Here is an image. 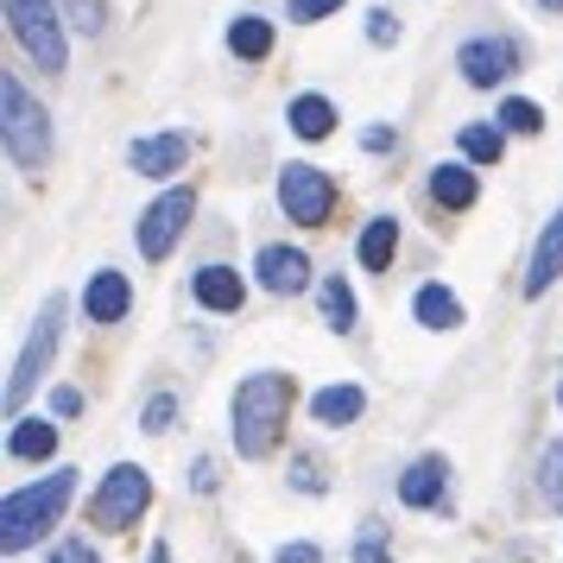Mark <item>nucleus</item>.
<instances>
[{"mask_svg": "<svg viewBox=\"0 0 563 563\" xmlns=\"http://www.w3.org/2000/svg\"><path fill=\"white\" fill-rule=\"evenodd\" d=\"M70 494H77V475H70V468H57V475H45V482H32V487H13L7 507H0V551L38 544V538L64 519Z\"/></svg>", "mask_w": 563, "mask_h": 563, "instance_id": "nucleus-2", "label": "nucleus"}, {"mask_svg": "<svg viewBox=\"0 0 563 563\" xmlns=\"http://www.w3.org/2000/svg\"><path fill=\"white\" fill-rule=\"evenodd\" d=\"M133 305V285L128 273H114V266H102V273H89V285H82V310H89V323H121Z\"/></svg>", "mask_w": 563, "mask_h": 563, "instance_id": "nucleus-11", "label": "nucleus"}, {"mask_svg": "<svg viewBox=\"0 0 563 563\" xmlns=\"http://www.w3.org/2000/svg\"><path fill=\"white\" fill-rule=\"evenodd\" d=\"M254 273H260V285H266L273 298H291V291L310 285V260L298 254V247H260Z\"/></svg>", "mask_w": 563, "mask_h": 563, "instance_id": "nucleus-12", "label": "nucleus"}, {"mask_svg": "<svg viewBox=\"0 0 563 563\" xmlns=\"http://www.w3.org/2000/svg\"><path fill=\"white\" fill-rule=\"evenodd\" d=\"M558 279H563V209L538 234L532 266H526V298H544V285H558Z\"/></svg>", "mask_w": 563, "mask_h": 563, "instance_id": "nucleus-13", "label": "nucleus"}, {"mask_svg": "<svg viewBox=\"0 0 563 563\" xmlns=\"http://www.w3.org/2000/svg\"><path fill=\"white\" fill-rule=\"evenodd\" d=\"M456 70L475 82V89H494V82H507L512 70H519V45H512V38H494V32H487V38H468L456 52Z\"/></svg>", "mask_w": 563, "mask_h": 563, "instance_id": "nucleus-9", "label": "nucleus"}, {"mask_svg": "<svg viewBox=\"0 0 563 563\" xmlns=\"http://www.w3.org/2000/svg\"><path fill=\"white\" fill-rule=\"evenodd\" d=\"M558 406H563V386H558Z\"/></svg>", "mask_w": 563, "mask_h": 563, "instance_id": "nucleus-40", "label": "nucleus"}, {"mask_svg": "<svg viewBox=\"0 0 563 563\" xmlns=\"http://www.w3.org/2000/svg\"><path fill=\"white\" fill-rule=\"evenodd\" d=\"M355 563H393V558H386V526H380V519H361Z\"/></svg>", "mask_w": 563, "mask_h": 563, "instance_id": "nucleus-27", "label": "nucleus"}, {"mask_svg": "<svg viewBox=\"0 0 563 563\" xmlns=\"http://www.w3.org/2000/svg\"><path fill=\"white\" fill-rule=\"evenodd\" d=\"M443 475H450L443 456L411 462L406 475H399V500H406V507H437V500H443Z\"/></svg>", "mask_w": 563, "mask_h": 563, "instance_id": "nucleus-16", "label": "nucleus"}, {"mask_svg": "<svg viewBox=\"0 0 563 563\" xmlns=\"http://www.w3.org/2000/svg\"><path fill=\"white\" fill-rule=\"evenodd\" d=\"M190 291H197L203 310H241V298H247V285H241L234 266H203V273L190 279Z\"/></svg>", "mask_w": 563, "mask_h": 563, "instance_id": "nucleus-14", "label": "nucleus"}, {"mask_svg": "<svg viewBox=\"0 0 563 563\" xmlns=\"http://www.w3.org/2000/svg\"><path fill=\"white\" fill-rule=\"evenodd\" d=\"M153 507V475L146 468H133V462H114L96 487V500H89V519L108 526V532H128L140 526V512Z\"/></svg>", "mask_w": 563, "mask_h": 563, "instance_id": "nucleus-4", "label": "nucleus"}, {"mask_svg": "<svg viewBox=\"0 0 563 563\" xmlns=\"http://www.w3.org/2000/svg\"><path fill=\"white\" fill-rule=\"evenodd\" d=\"M500 128L507 133H538L544 128V108L526 102V96H512V102H500Z\"/></svg>", "mask_w": 563, "mask_h": 563, "instance_id": "nucleus-26", "label": "nucleus"}, {"mask_svg": "<svg viewBox=\"0 0 563 563\" xmlns=\"http://www.w3.org/2000/svg\"><path fill=\"white\" fill-rule=\"evenodd\" d=\"M0 108H7L0 133H7L13 165H20V172H45V165H52V114L32 102L20 77H0Z\"/></svg>", "mask_w": 563, "mask_h": 563, "instance_id": "nucleus-3", "label": "nucleus"}, {"mask_svg": "<svg viewBox=\"0 0 563 563\" xmlns=\"http://www.w3.org/2000/svg\"><path fill=\"white\" fill-rule=\"evenodd\" d=\"M538 494H544V507H563V437L538 456Z\"/></svg>", "mask_w": 563, "mask_h": 563, "instance_id": "nucleus-25", "label": "nucleus"}, {"mask_svg": "<svg viewBox=\"0 0 563 563\" xmlns=\"http://www.w3.org/2000/svg\"><path fill=\"white\" fill-rule=\"evenodd\" d=\"M411 317H418L424 330H462V298L456 291H443V285H418Z\"/></svg>", "mask_w": 563, "mask_h": 563, "instance_id": "nucleus-17", "label": "nucleus"}, {"mask_svg": "<svg viewBox=\"0 0 563 563\" xmlns=\"http://www.w3.org/2000/svg\"><path fill=\"white\" fill-rule=\"evenodd\" d=\"M184 158H190V133H146L128 146V165L140 178H172Z\"/></svg>", "mask_w": 563, "mask_h": 563, "instance_id": "nucleus-10", "label": "nucleus"}, {"mask_svg": "<svg viewBox=\"0 0 563 563\" xmlns=\"http://www.w3.org/2000/svg\"><path fill=\"white\" fill-rule=\"evenodd\" d=\"M70 26L77 32H102V0H70Z\"/></svg>", "mask_w": 563, "mask_h": 563, "instance_id": "nucleus-30", "label": "nucleus"}, {"mask_svg": "<svg viewBox=\"0 0 563 563\" xmlns=\"http://www.w3.org/2000/svg\"><path fill=\"white\" fill-rule=\"evenodd\" d=\"M190 487H197V494H216V487H222V475H216V462H209V456H197V468H190Z\"/></svg>", "mask_w": 563, "mask_h": 563, "instance_id": "nucleus-33", "label": "nucleus"}, {"mask_svg": "<svg viewBox=\"0 0 563 563\" xmlns=\"http://www.w3.org/2000/svg\"><path fill=\"white\" fill-rule=\"evenodd\" d=\"M172 418H178V399H172V393H158V399H146V411H140V431L165 437V431H172Z\"/></svg>", "mask_w": 563, "mask_h": 563, "instance_id": "nucleus-28", "label": "nucleus"}, {"mask_svg": "<svg viewBox=\"0 0 563 563\" xmlns=\"http://www.w3.org/2000/svg\"><path fill=\"white\" fill-rule=\"evenodd\" d=\"M367 38H374V45H399V20H393L386 7H374V13H367Z\"/></svg>", "mask_w": 563, "mask_h": 563, "instance_id": "nucleus-29", "label": "nucleus"}, {"mask_svg": "<svg viewBox=\"0 0 563 563\" xmlns=\"http://www.w3.org/2000/svg\"><path fill=\"white\" fill-rule=\"evenodd\" d=\"M57 335H64V298H45V310H38V323H32V335H26V349H20L13 374H7V411H20V399L32 393V380L52 367Z\"/></svg>", "mask_w": 563, "mask_h": 563, "instance_id": "nucleus-6", "label": "nucleus"}, {"mask_svg": "<svg viewBox=\"0 0 563 563\" xmlns=\"http://www.w3.org/2000/svg\"><path fill=\"white\" fill-rule=\"evenodd\" d=\"M229 52L247 57V64H260V57H273V26L260 20V13H241L229 26Z\"/></svg>", "mask_w": 563, "mask_h": 563, "instance_id": "nucleus-22", "label": "nucleus"}, {"mask_svg": "<svg viewBox=\"0 0 563 563\" xmlns=\"http://www.w3.org/2000/svg\"><path fill=\"white\" fill-rule=\"evenodd\" d=\"M52 563H102V558L89 551V538H64V544L52 551Z\"/></svg>", "mask_w": 563, "mask_h": 563, "instance_id": "nucleus-32", "label": "nucleus"}, {"mask_svg": "<svg viewBox=\"0 0 563 563\" xmlns=\"http://www.w3.org/2000/svg\"><path fill=\"white\" fill-rule=\"evenodd\" d=\"M335 7H342V0H291V20H298V26H310V20H330Z\"/></svg>", "mask_w": 563, "mask_h": 563, "instance_id": "nucleus-31", "label": "nucleus"}, {"mask_svg": "<svg viewBox=\"0 0 563 563\" xmlns=\"http://www.w3.org/2000/svg\"><path fill=\"white\" fill-rule=\"evenodd\" d=\"M190 216H197V197L190 190H165L146 216H140V229H133V241H140V254L146 260H165L172 247H178V234L190 229Z\"/></svg>", "mask_w": 563, "mask_h": 563, "instance_id": "nucleus-8", "label": "nucleus"}, {"mask_svg": "<svg viewBox=\"0 0 563 563\" xmlns=\"http://www.w3.org/2000/svg\"><path fill=\"white\" fill-rule=\"evenodd\" d=\"M456 146H462L468 165H500V153H507V128H482V121H475V128L456 133Z\"/></svg>", "mask_w": 563, "mask_h": 563, "instance_id": "nucleus-24", "label": "nucleus"}, {"mask_svg": "<svg viewBox=\"0 0 563 563\" xmlns=\"http://www.w3.org/2000/svg\"><path fill=\"white\" fill-rule=\"evenodd\" d=\"M431 197L443 209H475L482 184H475V172H468V165H456V158H450V165H437V172H431Z\"/></svg>", "mask_w": 563, "mask_h": 563, "instance_id": "nucleus-18", "label": "nucleus"}, {"mask_svg": "<svg viewBox=\"0 0 563 563\" xmlns=\"http://www.w3.org/2000/svg\"><path fill=\"white\" fill-rule=\"evenodd\" d=\"M273 563H323V551H317V544H285Z\"/></svg>", "mask_w": 563, "mask_h": 563, "instance_id": "nucleus-35", "label": "nucleus"}, {"mask_svg": "<svg viewBox=\"0 0 563 563\" xmlns=\"http://www.w3.org/2000/svg\"><path fill=\"white\" fill-rule=\"evenodd\" d=\"M7 450H13L20 462H45V456L57 450V424H45V418H13Z\"/></svg>", "mask_w": 563, "mask_h": 563, "instance_id": "nucleus-20", "label": "nucleus"}, {"mask_svg": "<svg viewBox=\"0 0 563 563\" xmlns=\"http://www.w3.org/2000/svg\"><path fill=\"white\" fill-rule=\"evenodd\" d=\"M285 121H291V133H298V140H330L335 108L323 102V96H298V102L285 108Z\"/></svg>", "mask_w": 563, "mask_h": 563, "instance_id": "nucleus-21", "label": "nucleus"}, {"mask_svg": "<svg viewBox=\"0 0 563 563\" xmlns=\"http://www.w3.org/2000/svg\"><path fill=\"white\" fill-rule=\"evenodd\" d=\"M317 305H323V323H330V330H342V335L355 330V317H361V310H355V291L335 279V273H330V279H317Z\"/></svg>", "mask_w": 563, "mask_h": 563, "instance_id": "nucleus-23", "label": "nucleus"}, {"mask_svg": "<svg viewBox=\"0 0 563 563\" xmlns=\"http://www.w3.org/2000/svg\"><path fill=\"white\" fill-rule=\"evenodd\" d=\"M52 411H57V418H77V411H82V393H77V386H57V393H52Z\"/></svg>", "mask_w": 563, "mask_h": 563, "instance_id": "nucleus-34", "label": "nucleus"}, {"mask_svg": "<svg viewBox=\"0 0 563 563\" xmlns=\"http://www.w3.org/2000/svg\"><path fill=\"white\" fill-rule=\"evenodd\" d=\"M361 411H367V393H361V386H323V393L310 399V418H317V424H330V431L355 424Z\"/></svg>", "mask_w": 563, "mask_h": 563, "instance_id": "nucleus-15", "label": "nucleus"}, {"mask_svg": "<svg viewBox=\"0 0 563 563\" xmlns=\"http://www.w3.org/2000/svg\"><path fill=\"white\" fill-rule=\"evenodd\" d=\"M298 487H305V494H323V475H317V462L310 456H298Z\"/></svg>", "mask_w": 563, "mask_h": 563, "instance_id": "nucleus-36", "label": "nucleus"}, {"mask_svg": "<svg viewBox=\"0 0 563 563\" xmlns=\"http://www.w3.org/2000/svg\"><path fill=\"white\" fill-rule=\"evenodd\" d=\"M361 146H367V153H386V146H393V128H367L361 133Z\"/></svg>", "mask_w": 563, "mask_h": 563, "instance_id": "nucleus-37", "label": "nucleus"}, {"mask_svg": "<svg viewBox=\"0 0 563 563\" xmlns=\"http://www.w3.org/2000/svg\"><path fill=\"white\" fill-rule=\"evenodd\" d=\"M7 26H13V38L26 45V57L38 64V70H64L70 64V45H64V20H57L52 0H7Z\"/></svg>", "mask_w": 563, "mask_h": 563, "instance_id": "nucleus-5", "label": "nucleus"}, {"mask_svg": "<svg viewBox=\"0 0 563 563\" xmlns=\"http://www.w3.org/2000/svg\"><path fill=\"white\" fill-rule=\"evenodd\" d=\"M538 7H544V13H563V0H538Z\"/></svg>", "mask_w": 563, "mask_h": 563, "instance_id": "nucleus-39", "label": "nucleus"}, {"mask_svg": "<svg viewBox=\"0 0 563 563\" xmlns=\"http://www.w3.org/2000/svg\"><path fill=\"white\" fill-rule=\"evenodd\" d=\"M285 418H291V374H247V380L234 386V450L247 462L273 456V443H279Z\"/></svg>", "mask_w": 563, "mask_h": 563, "instance_id": "nucleus-1", "label": "nucleus"}, {"mask_svg": "<svg viewBox=\"0 0 563 563\" xmlns=\"http://www.w3.org/2000/svg\"><path fill=\"white\" fill-rule=\"evenodd\" d=\"M146 563H172V551H165V544H153V558H146Z\"/></svg>", "mask_w": 563, "mask_h": 563, "instance_id": "nucleus-38", "label": "nucleus"}, {"mask_svg": "<svg viewBox=\"0 0 563 563\" xmlns=\"http://www.w3.org/2000/svg\"><path fill=\"white\" fill-rule=\"evenodd\" d=\"M279 209L305 229H323L335 209V178L323 165H285L279 172Z\"/></svg>", "mask_w": 563, "mask_h": 563, "instance_id": "nucleus-7", "label": "nucleus"}, {"mask_svg": "<svg viewBox=\"0 0 563 563\" xmlns=\"http://www.w3.org/2000/svg\"><path fill=\"white\" fill-rule=\"evenodd\" d=\"M393 247H399V222H393V216H374V222H367V229H361V266H367V273H386V266H393Z\"/></svg>", "mask_w": 563, "mask_h": 563, "instance_id": "nucleus-19", "label": "nucleus"}]
</instances>
